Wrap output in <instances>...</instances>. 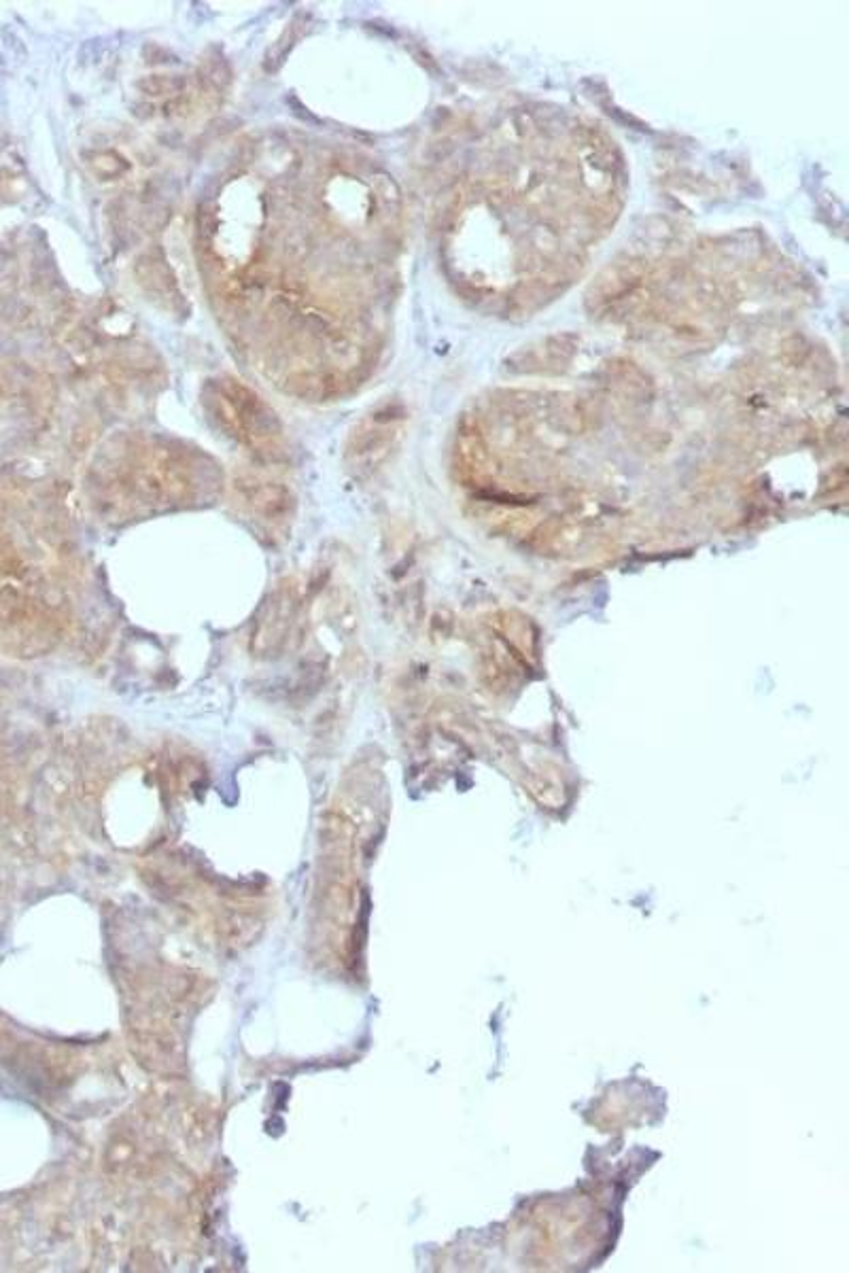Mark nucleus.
<instances>
[{
	"label": "nucleus",
	"mask_w": 849,
	"mask_h": 1273,
	"mask_svg": "<svg viewBox=\"0 0 849 1273\" xmlns=\"http://www.w3.org/2000/svg\"><path fill=\"white\" fill-rule=\"evenodd\" d=\"M217 418L236 438L253 448H270L279 438L281 425L253 391L225 378L217 385Z\"/></svg>",
	"instance_id": "nucleus-1"
},
{
	"label": "nucleus",
	"mask_w": 849,
	"mask_h": 1273,
	"mask_svg": "<svg viewBox=\"0 0 849 1273\" xmlns=\"http://www.w3.org/2000/svg\"><path fill=\"white\" fill-rule=\"evenodd\" d=\"M247 499L251 503V508L259 514V518H264L268 522L285 520V516L289 514L293 505V499L289 497V493L283 486L259 484L253 488V491H249Z\"/></svg>",
	"instance_id": "nucleus-2"
},
{
	"label": "nucleus",
	"mask_w": 849,
	"mask_h": 1273,
	"mask_svg": "<svg viewBox=\"0 0 849 1273\" xmlns=\"http://www.w3.org/2000/svg\"><path fill=\"white\" fill-rule=\"evenodd\" d=\"M138 276L143 278L145 287H149L151 291L164 295V298L168 300H179L175 278L170 276L168 268L162 264V261H153L151 257H145L141 264H138Z\"/></svg>",
	"instance_id": "nucleus-3"
},
{
	"label": "nucleus",
	"mask_w": 849,
	"mask_h": 1273,
	"mask_svg": "<svg viewBox=\"0 0 849 1273\" xmlns=\"http://www.w3.org/2000/svg\"><path fill=\"white\" fill-rule=\"evenodd\" d=\"M138 87H141V90L149 96H164V94H179L185 87V81L175 75H151L138 83Z\"/></svg>",
	"instance_id": "nucleus-4"
},
{
	"label": "nucleus",
	"mask_w": 849,
	"mask_h": 1273,
	"mask_svg": "<svg viewBox=\"0 0 849 1273\" xmlns=\"http://www.w3.org/2000/svg\"><path fill=\"white\" fill-rule=\"evenodd\" d=\"M92 168L100 174V177H107V179H111V177H117V174H121V172H126V170H128V164H126L124 160H121L117 153H113V151H105V153H96V155H94Z\"/></svg>",
	"instance_id": "nucleus-5"
}]
</instances>
